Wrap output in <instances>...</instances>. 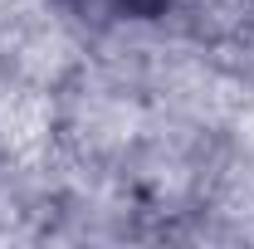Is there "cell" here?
<instances>
[{"instance_id": "6da1fadb", "label": "cell", "mask_w": 254, "mask_h": 249, "mask_svg": "<svg viewBox=\"0 0 254 249\" xmlns=\"http://www.w3.org/2000/svg\"><path fill=\"white\" fill-rule=\"evenodd\" d=\"M64 10H73V15H93V20H152L161 15V5L166 0H59Z\"/></svg>"}]
</instances>
